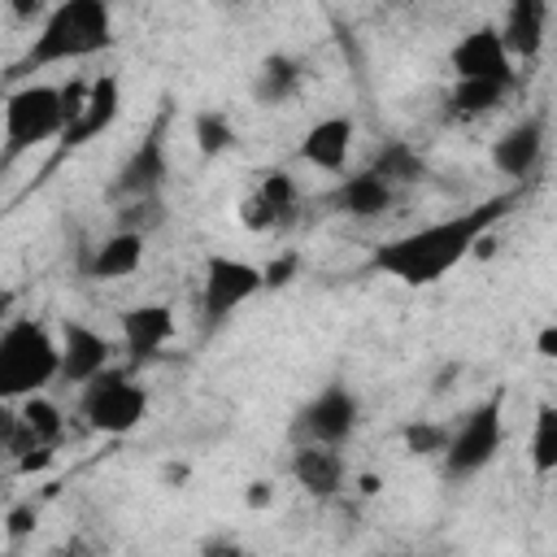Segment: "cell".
Wrapping results in <instances>:
<instances>
[{
    "mask_svg": "<svg viewBox=\"0 0 557 557\" xmlns=\"http://www.w3.org/2000/svg\"><path fill=\"white\" fill-rule=\"evenodd\" d=\"M531 470L535 474H557V405L535 409L531 426Z\"/></svg>",
    "mask_w": 557,
    "mask_h": 557,
    "instance_id": "obj_24",
    "label": "cell"
},
{
    "mask_svg": "<svg viewBox=\"0 0 557 557\" xmlns=\"http://www.w3.org/2000/svg\"><path fill=\"white\" fill-rule=\"evenodd\" d=\"M448 65L457 78H496V83H518V70H513V57L505 52L500 44V30L496 26H474L466 30L453 52H448Z\"/></svg>",
    "mask_w": 557,
    "mask_h": 557,
    "instance_id": "obj_10",
    "label": "cell"
},
{
    "mask_svg": "<svg viewBox=\"0 0 557 557\" xmlns=\"http://www.w3.org/2000/svg\"><path fill=\"white\" fill-rule=\"evenodd\" d=\"M200 557H248V553H244V544H235V540H209V544L200 548Z\"/></svg>",
    "mask_w": 557,
    "mask_h": 557,
    "instance_id": "obj_30",
    "label": "cell"
},
{
    "mask_svg": "<svg viewBox=\"0 0 557 557\" xmlns=\"http://www.w3.org/2000/svg\"><path fill=\"white\" fill-rule=\"evenodd\" d=\"M170 174V157H165V117L152 122V131L139 139V148L122 161L117 178H113V200H139V196H161V183Z\"/></svg>",
    "mask_w": 557,
    "mask_h": 557,
    "instance_id": "obj_9",
    "label": "cell"
},
{
    "mask_svg": "<svg viewBox=\"0 0 557 557\" xmlns=\"http://www.w3.org/2000/svg\"><path fill=\"white\" fill-rule=\"evenodd\" d=\"M113 366V344L109 335L91 331L87 322H61V379L87 387L96 374Z\"/></svg>",
    "mask_w": 557,
    "mask_h": 557,
    "instance_id": "obj_11",
    "label": "cell"
},
{
    "mask_svg": "<svg viewBox=\"0 0 557 557\" xmlns=\"http://www.w3.org/2000/svg\"><path fill=\"white\" fill-rule=\"evenodd\" d=\"M357 418H361V405L357 396L344 387V383H331L322 387L292 422V444H326V448H339L352 431H357Z\"/></svg>",
    "mask_w": 557,
    "mask_h": 557,
    "instance_id": "obj_8",
    "label": "cell"
},
{
    "mask_svg": "<svg viewBox=\"0 0 557 557\" xmlns=\"http://www.w3.org/2000/svg\"><path fill=\"white\" fill-rule=\"evenodd\" d=\"M170 335H174V309L170 305H135L122 313V348H126L131 366L161 357Z\"/></svg>",
    "mask_w": 557,
    "mask_h": 557,
    "instance_id": "obj_12",
    "label": "cell"
},
{
    "mask_svg": "<svg viewBox=\"0 0 557 557\" xmlns=\"http://www.w3.org/2000/svg\"><path fill=\"white\" fill-rule=\"evenodd\" d=\"M292 479L318 496V500H331L339 496L344 487V457L339 448H326V444H296L292 448Z\"/></svg>",
    "mask_w": 557,
    "mask_h": 557,
    "instance_id": "obj_14",
    "label": "cell"
},
{
    "mask_svg": "<svg viewBox=\"0 0 557 557\" xmlns=\"http://www.w3.org/2000/svg\"><path fill=\"white\" fill-rule=\"evenodd\" d=\"M161 222H165L161 196H139V200H122L117 205V231H131V235H144L148 239Z\"/></svg>",
    "mask_w": 557,
    "mask_h": 557,
    "instance_id": "obj_25",
    "label": "cell"
},
{
    "mask_svg": "<svg viewBox=\"0 0 557 557\" xmlns=\"http://www.w3.org/2000/svg\"><path fill=\"white\" fill-rule=\"evenodd\" d=\"M392 200H396V191H392L379 174H370V170L348 174V178L335 187V196H331V205H335L339 213L357 218V222H374V218H383V213L392 209Z\"/></svg>",
    "mask_w": 557,
    "mask_h": 557,
    "instance_id": "obj_18",
    "label": "cell"
},
{
    "mask_svg": "<svg viewBox=\"0 0 557 557\" xmlns=\"http://www.w3.org/2000/svg\"><path fill=\"white\" fill-rule=\"evenodd\" d=\"M544 157V122L540 117H522L509 131H500V139L492 144V165L505 178H527Z\"/></svg>",
    "mask_w": 557,
    "mask_h": 557,
    "instance_id": "obj_13",
    "label": "cell"
},
{
    "mask_svg": "<svg viewBox=\"0 0 557 557\" xmlns=\"http://www.w3.org/2000/svg\"><path fill=\"white\" fill-rule=\"evenodd\" d=\"M61 379V339L35 318H13L0 331V396L30 400Z\"/></svg>",
    "mask_w": 557,
    "mask_h": 557,
    "instance_id": "obj_3",
    "label": "cell"
},
{
    "mask_svg": "<svg viewBox=\"0 0 557 557\" xmlns=\"http://www.w3.org/2000/svg\"><path fill=\"white\" fill-rule=\"evenodd\" d=\"M248 505H252V509L270 505V483H252V487H248Z\"/></svg>",
    "mask_w": 557,
    "mask_h": 557,
    "instance_id": "obj_34",
    "label": "cell"
},
{
    "mask_svg": "<svg viewBox=\"0 0 557 557\" xmlns=\"http://www.w3.org/2000/svg\"><path fill=\"white\" fill-rule=\"evenodd\" d=\"M544 22H548V9L540 0H513L505 9V22L496 26L505 52L513 61H535L540 48H544Z\"/></svg>",
    "mask_w": 557,
    "mask_h": 557,
    "instance_id": "obj_17",
    "label": "cell"
},
{
    "mask_svg": "<svg viewBox=\"0 0 557 557\" xmlns=\"http://www.w3.org/2000/svg\"><path fill=\"white\" fill-rule=\"evenodd\" d=\"M296 265H300V257H296V252H278L270 265H261V278H265V287H283V283H292Z\"/></svg>",
    "mask_w": 557,
    "mask_h": 557,
    "instance_id": "obj_28",
    "label": "cell"
},
{
    "mask_svg": "<svg viewBox=\"0 0 557 557\" xmlns=\"http://www.w3.org/2000/svg\"><path fill=\"white\" fill-rule=\"evenodd\" d=\"M535 352L548 357V361H557V326H544V331L535 335Z\"/></svg>",
    "mask_w": 557,
    "mask_h": 557,
    "instance_id": "obj_32",
    "label": "cell"
},
{
    "mask_svg": "<svg viewBox=\"0 0 557 557\" xmlns=\"http://www.w3.org/2000/svg\"><path fill=\"white\" fill-rule=\"evenodd\" d=\"M518 200H522L518 191H505V196H492V200H483L474 209H461V213H453L444 222H426V226H418L409 235H396V239L374 248L370 265L383 270L396 283L426 287V283L444 278L453 265H461L479 248V239H487L492 226L500 218H509V209Z\"/></svg>",
    "mask_w": 557,
    "mask_h": 557,
    "instance_id": "obj_1",
    "label": "cell"
},
{
    "mask_svg": "<svg viewBox=\"0 0 557 557\" xmlns=\"http://www.w3.org/2000/svg\"><path fill=\"white\" fill-rule=\"evenodd\" d=\"M191 135H196V148H200L205 157H222V152L235 144V126H231V122H226V113H218V109L196 113Z\"/></svg>",
    "mask_w": 557,
    "mask_h": 557,
    "instance_id": "obj_26",
    "label": "cell"
},
{
    "mask_svg": "<svg viewBox=\"0 0 557 557\" xmlns=\"http://www.w3.org/2000/svg\"><path fill=\"white\" fill-rule=\"evenodd\" d=\"M252 191L270 205V213L278 218V231H287V226L300 218V191H296V178H292L287 170H265Z\"/></svg>",
    "mask_w": 557,
    "mask_h": 557,
    "instance_id": "obj_23",
    "label": "cell"
},
{
    "mask_svg": "<svg viewBox=\"0 0 557 557\" xmlns=\"http://www.w3.org/2000/svg\"><path fill=\"white\" fill-rule=\"evenodd\" d=\"M448 440H453V426H444V422H409L405 426V448L413 457H435V453L444 457Z\"/></svg>",
    "mask_w": 557,
    "mask_h": 557,
    "instance_id": "obj_27",
    "label": "cell"
},
{
    "mask_svg": "<svg viewBox=\"0 0 557 557\" xmlns=\"http://www.w3.org/2000/svg\"><path fill=\"white\" fill-rule=\"evenodd\" d=\"M500 444H505V418H500V396H492L453 426V440L444 448V474L448 479L479 474L500 453Z\"/></svg>",
    "mask_w": 557,
    "mask_h": 557,
    "instance_id": "obj_6",
    "label": "cell"
},
{
    "mask_svg": "<svg viewBox=\"0 0 557 557\" xmlns=\"http://www.w3.org/2000/svg\"><path fill=\"white\" fill-rule=\"evenodd\" d=\"M261 287H265L261 265L239 261V257H209L205 261V278H200V313H205V322L209 326L226 322Z\"/></svg>",
    "mask_w": 557,
    "mask_h": 557,
    "instance_id": "obj_7",
    "label": "cell"
},
{
    "mask_svg": "<svg viewBox=\"0 0 557 557\" xmlns=\"http://www.w3.org/2000/svg\"><path fill=\"white\" fill-rule=\"evenodd\" d=\"M26 531H35V505H13L9 509V535L22 540Z\"/></svg>",
    "mask_w": 557,
    "mask_h": 557,
    "instance_id": "obj_29",
    "label": "cell"
},
{
    "mask_svg": "<svg viewBox=\"0 0 557 557\" xmlns=\"http://www.w3.org/2000/svg\"><path fill=\"white\" fill-rule=\"evenodd\" d=\"M117 113H122V83H117L113 74H100V78L91 83V91H87L83 117L61 135V148H83L87 139L104 135V131L117 122Z\"/></svg>",
    "mask_w": 557,
    "mask_h": 557,
    "instance_id": "obj_16",
    "label": "cell"
},
{
    "mask_svg": "<svg viewBox=\"0 0 557 557\" xmlns=\"http://www.w3.org/2000/svg\"><path fill=\"white\" fill-rule=\"evenodd\" d=\"M109 48H113V13H109V4H100V0H65V4L48 9V17L35 30V39L13 61L9 87H17V78H26V74H35L44 65L87 61V57L109 52Z\"/></svg>",
    "mask_w": 557,
    "mask_h": 557,
    "instance_id": "obj_2",
    "label": "cell"
},
{
    "mask_svg": "<svg viewBox=\"0 0 557 557\" xmlns=\"http://www.w3.org/2000/svg\"><path fill=\"white\" fill-rule=\"evenodd\" d=\"M300 78H305L300 61H296V57L274 52V57H265V61H261L257 83H252V96H257L261 104H283V100H292V96H296Z\"/></svg>",
    "mask_w": 557,
    "mask_h": 557,
    "instance_id": "obj_21",
    "label": "cell"
},
{
    "mask_svg": "<svg viewBox=\"0 0 557 557\" xmlns=\"http://www.w3.org/2000/svg\"><path fill=\"white\" fill-rule=\"evenodd\" d=\"M57 557H96V548H91L87 540H78V535H74V540H65V544L57 548Z\"/></svg>",
    "mask_w": 557,
    "mask_h": 557,
    "instance_id": "obj_33",
    "label": "cell"
},
{
    "mask_svg": "<svg viewBox=\"0 0 557 557\" xmlns=\"http://www.w3.org/2000/svg\"><path fill=\"white\" fill-rule=\"evenodd\" d=\"M83 418L91 431L100 435H126L144 422L148 413V392L131 379V370L122 366H109L104 374H96L87 387H83Z\"/></svg>",
    "mask_w": 557,
    "mask_h": 557,
    "instance_id": "obj_5",
    "label": "cell"
},
{
    "mask_svg": "<svg viewBox=\"0 0 557 557\" xmlns=\"http://www.w3.org/2000/svg\"><path fill=\"white\" fill-rule=\"evenodd\" d=\"M65 131H70V113H65V91L61 87H48V83L9 87V96H4V157H0L4 170L22 152L57 139Z\"/></svg>",
    "mask_w": 557,
    "mask_h": 557,
    "instance_id": "obj_4",
    "label": "cell"
},
{
    "mask_svg": "<svg viewBox=\"0 0 557 557\" xmlns=\"http://www.w3.org/2000/svg\"><path fill=\"white\" fill-rule=\"evenodd\" d=\"M48 461H52V448H30V453H22V457H17V466H22L26 474H30V470H44Z\"/></svg>",
    "mask_w": 557,
    "mask_h": 557,
    "instance_id": "obj_31",
    "label": "cell"
},
{
    "mask_svg": "<svg viewBox=\"0 0 557 557\" xmlns=\"http://www.w3.org/2000/svg\"><path fill=\"white\" fill-rule=\"evenodd\" d=\"M370 174H379L392 191H400V187H413V183H422V178H426V161H422L409 144L392 139V144H383V148L374 152Z\"/></svg>",
    "mask_w": 557,
    "mask_h": 557,
    "instance_id": "obj_20",
    "label": "cell"
},
{
    "mask_svg": "<svg viewBox=\"0 0 557 557\" xmlns=\"http://www.w3.org/2000/svg\"><path fill=\"white\" fill-rule=\"evenodd\" d=\"M348 152H352V117H339V113L313 122L300 139V161L326 174H339L348 165Z\"/></svg>",
    "mask_w": 557,
    "mask_h": 557,
    "instance_id": "obj_15",
    "label": "cell"
},
{
    "mask_svg": "<svg viewBox=\"0 0 557 557\" xmlns=\"http://www.w3.org/2000/svg\"><path fill=\"white\" fill-rule=\"evenodd\" d=\"M144 261V235H131V231H113L109 239L96 244V252L87 257V274L91 278H126L135 274Z\"/></svg>",
    "mask_w": 557,
    "mask_h": 557,
    "instance_id": "obj_19",
    "label": "cell"
},
{
    "mask_svg": "<svg viewBox=\"0 0 557 557\" xmlns=\"http://www.w3.org/2000/svg\"><path fill=\"white\" fill-rule=\"evenodd\" d=\"M509 87L513 83H496V78H457L448 91V113L453 117H483V113L500 109Z\"/></svg>",
    "mask_w": 557,
    "mask_h": 557,
    "instance_id": "obj_22",
    "label": "cell"
}]
</instances>
